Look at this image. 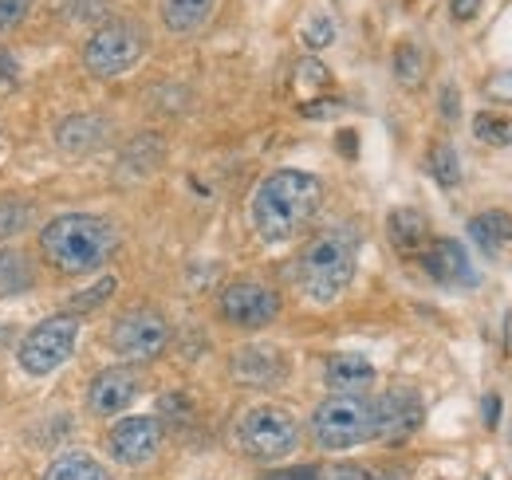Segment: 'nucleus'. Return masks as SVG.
Segmentation results:
<instances>
[{
    "instance_id": "obj_20",
    "label": "nucleus",
    "mask_w": 512,
    "mask_h": 480,
    "mask_svg": "<svg viewBox=\"0 0 512 480\" xmlns=\"http://www.w3.org/2000/svg\"><path fill=\"white\" fill-rule=\"evenodd\" d=\"M213 4L217 0H162V24L178 36H190L213 16Z\"/></svg>"
},
{
    "instance_id": "obj_31",
    "label": "nucleus",
    "mask_w": 512,
    "mask_h": 480,
    "mask_svg": "<svg viewBox=\"0 0 512 480\" xmlns=\"http://www.w3.org/2000/svg\"><path fill=\"white\" fill-rule=\"evenodd\" d=\"M485 95H489L493 103H512V71L489 75V79H485Z\"/></svg>"
},
{
    "instance_id": "obj_34",
    "label": "nucleus",
    "mask_w": 512,
    "mask_h": 480,
    "mask_svg": "<svg viewBox=\"0 0 512 480\" xmlns=\"http://www.w3.org/2000/svg\"><path fill=\"white\" fill-rule=\"evenodd\" d=\"M323 480H375V477L367 469H359V465H335Z\"/></svg>"
},
{
    "instance_id": "obj_8",
    "label": "nucleus",
    "mask_w": 512,
    "mask_h": 480,
    "mask_svg": "<svg viewBox=\"0 0 512 480\" xmlns=\"http://www.w3.org/2000/svg\"><path fill=\"white\" fill-rule=\"evenodd\" d=\"M111 351L127 362H150L170 347V323L162 311L154 307H130L115 319L111 335H107Z\"/></svg>"
},
{
    "instance_id": "obj_22",
    "label": "nucleus",
    "mask_w": 512,
    "mask_h": 480,
    "mask_svg": "<svg viewBox=\"0 0 512 480\" xmlns=\"http://www.w3.org/2000/svg\"><path fill=\"white\" fill-rule=\"evenodd\" d=\"M36 221V209L32 201H20V197H0V240H12L20 233H28Z\"/></svg>"
},
{
    "instance_id": "obj_37",
    "label": "nucleus",
    "mask_w": 512,
    "mask_h": 480,
    "mask_svg": "<svg viewBox=\"0 0 512 480\" xmlns=\"http://www.w3.org/2000/svg\"><path fill=\"white\" fill-rule=\"evenodd\" d=\"M497 421H501V398H497V394H489V398H485V425H489V429H497Z\"/></svg>"
},
{
    "instance_id": "obj_32",
    "label": "nucleus",
    "mask_w": 512,
    "mask_h": 480,
    "mask_svg": "<svg viewBox=\"0 0 512 480\" xmlns=\"http://www.w3.org/2000/svg\"><path fill=\"white\" fill-rule=\"evenodd\" d=\"M339 111H343L339 99H312V103H300V115H304V119H331V115H339Z\"/></svg>"
},
{
    "instance_id": "obj_13",
    "label": "nucleus",
    "mask_w": 512,
    "mask_h": 480,
    "mask_svg": "<svg viewBox=\"0 0 512 480\" xmlns=\"http://www.w3.org/2000/svg\"><path fill=\"white\" fill-rule=\"evenodd\" d=\"M418 264L426 268V276L442 288H477V268L469 260V252L449 237H434L426 244V252L418 256Z\"/></svg>"
},
{
    "instance_id": "obj_27",
    "label": "nucleus",
    "mask_w": 512,
    "mask_h": 480,
    "mask_svg": "<svg viewBox=\"0 0 512 480\" xmlns=\"http://www.w3.org/2000/svg\"><path fill=\"white\" fill-rule=\"evenodd\" d=\"M115 288H119V280H115V276H99L91 288H83V292H75V296H71V303H67V315H71V311H79V315H83V311L103 307V303L115 296Z\"/></svg>"
},
{
    "instance_id": "obj_10",
    "label": "nucleus",
    "mask_w": 512,
    "mask_h": 480,
    "mask_svg": "<svg viewBox=\"0 0 512 480\" xmlns=\"http://www.w3.org/2000/svg\"><path fill=\"white\" fill-rule=\"evenodd\" d=\"M162 449V421L146 418V414H127L111 425L107 433V453L115 465L123 469H142L158 457Z\"/></svg>"
},
{
    "instance_id": "obj_11",
    "label": "nucleus",
    "mask_w": 512,
    "mask_h": 480,
    "mask_svg": "<svg viewBox=\"0 0 512 480\" xmlns=\"http://www.w3.org/2000/svg\"><path fill=\"white\" fill-rule=\"evenodd\" d=\"M371 418H375V441H406L426 418L422 394L410 386H394L371 398Z\"/></svg>"
},
{
    "instance_id": "obj_1",
    "label": "nucleus",
    "mask_w": 512,
    "mask_h": 480,
    "mask_svg": "<svg viewBox=\"0 0 512 480\" xmlns=\"http://www.w3.org/2000/svg\"><path fill=\"white\" fill-rule=\"evenodd\" d=\"M323 181L308 170H272L253 189V229L264 244L296 240L320 213Z\"/></svg>"
},
{
    "instance_id": "obj_17",
    "label": "nucleus",
    "mask_w": 512,
    "mask_h": 480,
    "mask_svg": "<svg viewBox=\"0 0 512 480\" xmlns=\"http://www.w3.org/2000/svg\"><path fill=\"white\" fill-rule=\"evenodd\" d=\"M323 382L335 394H367V386H375V366L363 355H331L323 366Z\"/></svg>"
},
{
    "instance_id": "obj_14",
    "label": "nucleus",
    "mask_w": 512,
    "mask_h": 480,
    "mask_svg": "<svg viewBox=\"0 0 512 480\" xmlns=\"http://www.w3.org/2000/svg\"><path fill=\"white\" fill-rule=\"evenodd\" d=\"M115 134V122L99 111H79V115H67L60 126H56V146L67 158H87L95 150L107 146V138Z\"/></svg>"
},
{
    "instance_id": "obj_2",
    "label": "nucleus",
    "mask_w": 512,
    "mask_h": 480,
    "mask_svg": "<svg viewBox=\"0 0 512 480\" xmlns=\"http://www.w3.org/2000/svg\"><path fill=\"white\" fill-rule=\"evenodd\" d=\"M119 248V229L95 213H60L40 229L44 260L64 276L99 272Z\"/></svg>"
},
{
    "instance_id": "obj_24",
    "label": "nucleus",
    "mask_w": 512,
    "mask_h": 480,
    "mask_svg": "<svg viewBox=\"0 0 512 480\" xmlns=\"http://www.w3.org/2000/svg\"><path fill=\"white\" fill-rule=\"evenodd\" d=\"M426 170H430V178L438 181L442 189H453L461 181V158H457V150L449 142H438V146H430Z\"/></svg>"
},
{
    "instance_id": "obj_36",
    "label": "nucleus",
    "mask_w": 512,
    "mask_h": 480,
    "mask_svg": "<svg viewBox=\"0 0 512 480\" xmlns=\"http://www.w3.org/2000/svg\"><path fill=\"white\" fill-rule=\"evenodd\" d=\"M0 87L8 91V87H16V63L8 60L4 52H0Z\"/></svg>"
},
{
    "instance_id": "obj_25",
    "label": "nucleus",
    "mask_w": 512,
    "mask_h": 480,
    "mask_svg": "<svg viewBox=\"0 0 512 480\" xmlns=\"http://www.w3.org/2000/svg\"><path fill=\"white\" fill-rule=\"evenodd\" d=\"M327 83H331V71H327L316 56H308V60L296 63V91H300L304 103H312L320 91H327Z\"/></svg>"
},
{
    "instance_id": "obj_29",
    "label": "nucleus",
    "mask_w": 512,
    "mask_h": 480,
    "mask_svg": "<svg viewBox=\"0 0 512 480\" xmlns=\"http://www.w3.org/2000/svg\"><path fill=\"white\" fill-rule=\"evenodd\" d=\"M158 414H162V418H174L178 425H186V421L193 418V406H190V398H186L182 390H174V394H162Z\"/></svg>"
},
{
    "instance_id": "obj_19",
    "label": "nucleus",
    "mask_w": 512,
    "mask_h": 480,
    "mask_svg": "<svg viewBox=\"0 0 512 480\" xmlns=\"http://www.w3.org/2000/svg\"><path fill=\"white\" fill-rule=\"evenodd\" d=\"M40 480H111V473H107V465H103L99 457H91V453H83V449H71V453H60V457L44 469Z\"/></svg>"
},
{
    "instance_id": "obj_3",
    "label": "nucleus",
    "mask_w": 512,
    "mask_h": 480,
    "mask_svg": "<svg viewBox=\"0 0 512 480\" xmlns=\"http://www.w3.org/2000/svg\"><path fill=\"white\" fill-rule=\"evenodd\" d=\"M355 264H359V233L351 225H335V229H323L320 237L304 244L296 280H300L308 300L327 307L351 288Z\"/></svg>"
},
{
    "instance_id": "obj_33",
    "label": "nucleus",
    "mask_w": 512,
    "mask_h": 480,
    "mask_svg": "<svg viewBox=\"0 0 512 480\" xmlns=\"http://www.w3.org/2000/svg\"><path fill=\"white\" fill-rule=\"evenodd\" d=\"M264 480H323V473L312 465H300V469H272L264 473Z\"/></svg>"
},
{
    "instance_id": "obj_18",
    "label": "nucleus",
    "mask_w": 512,
    "mask_h": 480,
    "mask_svg": "<svg viewBox=\"0 0 512 480\" xmlns=\"http://www.w3.org/2000/svg\"><path fill=\"white\" fill-rule=\"evenodd\" d=\"M469 240L485 252V256H497L505 244H512V217L501 209H489V213H477L469 221Z\"/></svg>"
},
{
    "instance_id": "obj_4",
    "label": "nucleus",
    "mask_w": 512,
    "mask_h": 480,
    "mask_svg": "<svg viewBox=\"0 0 512 480\" xmlns=\"http://www.w3.org/2000/svg\"><path fill=\"white\" fill-rule=\"evenodd\" d=\"M312 437L323 453H343L363 441H375V418L367 394H331L312 414Z\"/></svg>"
},
{
    "instance_id": "obj_16",
    "label": "nucleus",
    "mask_w": 512,
    "mask_h": 480,
    "mask_svg": "<svg viewBox=\"0 0 512 480\" xmlns=\"http://www.w3.org/2000/svg\"><path fill=\"white\" fill-rule=\"evenodd\" d=\"M386 237H390L398 256L418 260V256L426 252V244L434 240V233H430L426 213H418V209H394V213L386 217Z\"/></svg>"
},
{
    "instance_id": "obj_38",
    "label": "nucleus",
    "mask_w": 512,
    "mask_h": 480,
    "mask_svg": "<svg viewBox=\"0 0 512 480\" xmlns=\"http://www.w3.org/2000/svg\"><path fill=\"white\" fill-rule=\"evenodd\" d=\"M442 115H446L449 122L457 119V91H453V87H446V91H442Z\"/></svg>"
},
{
    "instance_id": "obj_39",
    "label": "nucleus",
    "mask_w": 512,
    "mask_h": 480,
    "mask_svg": "<svg viewBox=\"0 0 512 480\" xmlns=\"http://www.w3.org/2000/svg\"><path fill=\"white\" fill-rule=\"evenodd\" d=\"M339 150H343L347 158L355 154V130H343V134H339Z\"/></svg>"
},
{
    "instance_id": "obj_9",
    "label": "nucleus",
    "mask_w": 512,
    "mask_h": 480,
    "mask_svg": "<svg viewBox=\"0 0 512 480\" xmlns=\"http://www.w3.org/2000/svg\"><path fill=\"white\" fill-rule=\"evenodd\" d=\"M217 311L229 327H241V331H260L268 327L276 315H280V296L268 288V284H256V280H233L221 288V300Z\"/></svg>"
},
{
    "instance_id": "obj_35",
    "label": "nucleus",
    "mask_w": 512,
    "mask_h": 480,
    "mask_svg": "<svg viewBox=\"0 0 512 480\" xmlns=\"http://www.w3.org/2000/svg\"><path fill=\"white\" fill-rule=\"evenodd\" d=\"M449 12L453 20H473L481 12V0H449Z\"/></svg>"
},
{
    "instance_id": "obj_7",
    "label": "nucleus",
    "mask_w": 512,
    "mask_h": 480,
    "mask_svg": "<svg viewBox=\"0 0 512 480\" xmlns=\"http://www.w3.org/2000/svg\"><path fill=\"white\" fill-rule=\"evenodd\" d=\"M237 437H241V449L253 461L276 465L288 453H296V445H300V421L292 418L284 406H253L241 418V425H237Z\"/></svg>"
},
{
    "instance_id": "obj_15",
    "label": "nucleus",
    "mask_w": 512,
    "mask_h": 480,
    "mask_svg": "<svg viewBox=\"0 0 512 480\" xmlns=\"http://www.w3.org/2000/svg\"><path fill=\"white\" fill-rule=\"evenodd\" d=\"M288 374V362L276 347H264V343H253V347H241L233 355V378L237 382H249V386H276L284 382Z\"/></svg>"
},
{
    "instance_id": "obj_23",
    "label": "nucleus",
    "mask_w": 512,
    "mask_h": 480,
    "mask_svg": "<svg viewBox=\"0 0 512 480\" xmlns=\"http://www.w3.org/2000/svg\"><path fill=\"white\" fill-rule=\"evenodd\" d=\"M390 67H394V79H398L402 87H418L422 75H426V56H422V48H418L414 40H406V44L394 48Z\"/></svg>"
},
{
    "instance_id": "obj_6",
    "label": "nucleus",
    "mask_w": 512,
    "mask_h": 480,
    "mask_svg": "<svg viewBox=\"0 0 512 480\" xmlns=\"http://www.w3.org/2000/svg\"><path fill=\"white\" fill-rule=\"evenodd\" d=\"M75 343H79V319L75 315H52L44 323H36L24 339H20V351L16 362L24 374L32 378H48L56 374L60 366H67V359L75 355Z\"/></svg>"
},
{
    "instance_id": "obj_26",
    "label": "nucleus",
    "mask_w": 512,
    "mask_h": 480,
    "mask_svg": "<svg viewBox=\"0 0 512 480\" xmlns=\"http://www.w3.org/2000/svg\"><path fill=\"white\" fill-rule=\"evenodd\" d=\"M473 134L485 146H512V119L509 115H497V111H481L473 119Z\"/></svg>"
},
{
    "instance_id": "obj_21",
    "label": "nucleus",
    "mask_w": 512,
    "mask_h": 480,
    "mask_svg": "<svg viewBox=\"0 0 512 480\" xmlns=\"http://www.w3.org/2000/svg\"><path fill=\"white\" fill-rule=\"evenodd\" d=\"M32 280H36V276H32L28 256H24V252H16V248H0V300L28 292V288H32Z\"/></svg>"
},
{
    "instance_id": "obj_5",
    "label": "nucleus",
    "mask_w": 512,
    "mask_h": 480,
    "mask_svg": "<svg viewBox=\"0 0 512 480\" xmlns=\"http://www.w3.org/2000/svg\"><path fill=\"white\" fill-rule=\"evenodd\" d=\"M146 52V28L134 20H107L103 28L91 32L83 44V67L95 79H119L127 75Z\"/></svg>"
},
{
    "instance_id": "obj_30",
    "label": "nucleus",
    "mask_w": 512,
    "mask_h": 480,
    "mask_svg": "<svg viewBox=\"0 0 512 480\" xmlns=\"http://www.w3.org/2000/svg\"><path fill=\"white\" fill-rule=\"evenodd\" d=\"M36 0H0V32H12L28 12H32Z\"/></svg>"
},
{
    "instance_id": "obj_28",
    "label": "nucleus",
    "mask_w": 512,
    "mask_h": 480,
    "mask_svg": "<svg viewBox=\"0 0 512 480\" xmlns=\"http://www.w3.org/2000/svg\"><path fill=\"white\" fill-rule=\"evenodd\" d=\"M335 36H339V28H335V20H331L327 12H312V16L304 20V44H308L312 52L331 48V44H335Z\"/></svg>"
},
{
    "instance_id": "obj_12",
    "label": "nucleus",
    "mask_w": 512,
    "mask_h": 480,
    "mask_svg": "<svg viewBox=\"0 0 512 480\" xmlns=\"http://www.w3.org/2000/svg\"><path fill=\"white\" fill-rule=\"evenodd\" d=\"M142 390V374L130 366V362H119V366H107L91 378L87 386V410L95 418H119L130 402L138 398Z\"/></svg>"
}]
</instances>
